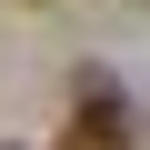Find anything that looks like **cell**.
I'll list each match as a JSON object with an SVG mask.
<instances>
[{
	"label": "cell",
	"mask_w": 150,
	"mask_h": 150,
	"mask_svg": "<svg viewBox=\"0 0 150 150\" xmlns=\"http://www.w3.org/2000/svg\"><path fill=\"white\" fill-rule=\"evenodd\" d=\"M60 150H130V110H120L110 80H80V120H70Z\"/></svg>",
	"instance_id": "obj_1"
}]
</instances>
